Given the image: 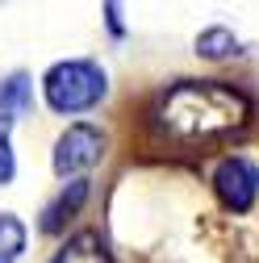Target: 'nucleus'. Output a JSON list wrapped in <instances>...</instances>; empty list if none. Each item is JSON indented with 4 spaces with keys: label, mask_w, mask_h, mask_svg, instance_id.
Here are the masks:
<instances>
[{
    "label": "nucleus",
    "mask_w": 259,
    "mask_h": 263,
    "mask_svg": "<svg viewBox=\"0 0 259 263\" xmlns=\"http://www.w3.org/2000/svg\"><path fill=\"white\" fill-rule=\"evenodd\" d=\"M251 117V101L221 80H180L159 92L151 129L176 146H209L230 138Z\"/></svg>",
    "instance_id": "obj_1"
},
{
    "label": "nucleus",
    "mask_w": 259,
    "mask_h": 263,
    "mask_svg": "<svg viewBox=\"0 0 259 263\" xmlns=\"http://www.w3.org/2000/svg\"><path fill=\"white\" fill-rule=\"evenodd\" d=\"M42 92H46V105L54 113H88L105 101L109 92V76L96 67L92 59H67V63H54L42 80Z\"/></svg>",
    "instance_id": "obj_2"
},
{
    "label": "nucleus",
    "mask_w": 259,
    "mask_h": 263,
    "mask_svg": "<svg viewBox=\"0 0 259 263\" xmlns=\"http://www.w3.org/2000/svg\"><path fill=\"white\" fill-rule=\"evenodd\" d=\"M105 155V134L96 125L80 121V125H67L54 142V172L67 180V176H80L88 167H96Z\"/></svg>",
    "instance_id": "obj_3"
},
{
    "label": "nucleus",
    "mask_w": 259,
    "mask_h": 263,
    "mask_svg": "<svg viewBox=\"0 0 259 263\" xmlns=\"http://www.w3.org/2000/svg\"><path fill=\"white\" fill-rule=\"evenodd\" d=\"M213 192L230 213H247L259 196V167L243 155H230L213 167Z\"/></svg>",
    "instance_id": "obj_4"
},
{
    "label": "nucleus",
    "mask_w": 259,
    "mask_h": 263,
    "mask_svg": "<svg viewBox=\"0 0 259 263\" xmlns=\"http://www.w3.org/2000/svg\"><path fill=\"white\" fill-rule=\"evenodd\" d=\"M84 201H88V180H71V184L46 205V213H42V230H46V234H59V230L80 213Z\"/></svg>",
    "instance_id": "obj_5"
},
{
    "label": "nucleus",
    "mask_w": 259,
    "mask_h": 263,
    "mask_svg": "<svg viewBox=\"0 0 259 263\" xmlns=\"http://www.w3.org/2000/svg\"><path fill=\"white\" fill-rule=\"evenodd\" d=\"M50 263H113V259H109V247L101 242V234H92V230H80V234H71L67 242L54 251Z\"/></svg>",
    "instance_id": "obj_6"
},
{
    "label": "nucleus",
    "mask_w": 259,
    "mask_h": 263,
    "mask_svg": "<svg viewBox=\"0 0 259 263\" xmlns=\"http://www.w3.org/2000/svg\"><path fill=\"white\" fill-rule=\"evenodd\" d=\"M29 76L25 71H13L9 80H0V113L13 117V113H25L29 109Z\"/></svg>",
    "instance_id": "obj_7"
},
{
    "label": "nucleus",
    "mask_w": 259,
    "mask_h": 263,
    "mask_svg": "<svg viewBox=\"0 0 259 263\" xmlns=\"http://www.w3.org/2000/svg\"><path fill=\"white\" fill-rule=\"evenodd\" d=\"M25 251V226L13 213H0V263H17Z\"/></svg>",
    "instance_id": "obj_8"
},
{
    "label": "nucleus",
    "mask_w": 259,
    "mask_h": 263,
    "mask_svg": "<svg viewBox=\"0 0 259 263\" xmlns=\"http://www.w3.org/2000/svg\"><path fill=\"white\" fill-rule=\"evenodd\" d=\"M197 54H205V59H230V54H238V38L230 34V29L213 25V29H205V34L197 38Z\"/></svg>",
    "instance_id": "obj_9"
},
{
    "label": "nucleus",
    "mask_w": 259,
    "mask_h": 263,
    "mask_svg": "<svg viewBox=\"0 0 259 263\" xmlns=\"http://www.w3.org/2000/svg\"><path fill=\"white\" fill-rule=\"evenodd\" d=\"M9 134H13V117L0 113V184H9L13 172H17V159H13V142H9Z\"/></svg>",
    "instance_id": "obj_10"
},
{
    "label": "nucleus",
    "mask_w": 259,
    "mask_h": 263,
    "mask_svg": "<svg viewBox=\"0 0 259 263\" xmlns=\"http://www.w3.org/2000/svg\"><path fill=\"white\" fill-rule=\"evenodd\" d=\"M105 21L113 34H125V21H121V0H105Z\"/></svg>",
    "instance_id": "obj_11"
}]
</instances>
